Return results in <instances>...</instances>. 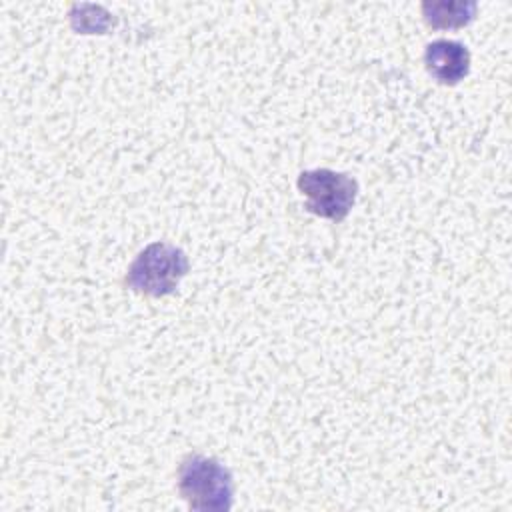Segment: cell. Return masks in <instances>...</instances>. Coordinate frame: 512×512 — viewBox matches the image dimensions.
Here are the masks:
<instances>
[{"label": "cell", "mask_w": 512, "mask_h": 512, "mask_svg": "<svg viewBox=\"0 0 512 512\" xmlns=\"http://www.w3.org/2000/svg\"><path fill=\"white\" fill-rule=\"evenodd\" d=\"M178 494L192 510L226 512L234 502L232 472L212 456L188 454L178 466Z\"/></svg>", "instance_id": "cell-1"}, {"label": "cell", "mask_w": 512, "mask_h": 512, "mask_svg": "<svg viewBox=\"0 0 512 512\" xmlns=\"http://www.w3.org/2000/svg\"><path fill=\"white\" fill-rule=\"evenodd\" d=\"M188 270L190 262L182 248L168 242H152L128 266L124 286L136 294L162 298L176 292Z\"/></svg>", "instance_id": "cell-2"}, {"label": "cell", "mask_w": 512, "mask_h": 512, "mask_svg": "<svg viewBox=\"0 0 512 512\" xmlns=\"http://www.w3.org/2000/svg\"><path fill=\"white\" fill-rule=\"evenodd\" d=\"M296 184L308 198L306 210L334 222H342L348 216L358 194L356 178L330 168L304 170Z\"/></svg>", "instance_id": "cell-3"}, {"label": "cell", "mask_w": 512, "mask_h": 512, "mask_svg": "<svg viewBox=\"0 0 512 512\" xmlns=\"http://www.w3.org/2000/svg\"><path fill=\"white\" fill-rule=\"evenodd\" d=\"M424 66L436 82L454 86L470 72V52L458 40H432L424 50Z\"/></svg>", "instance_id": "cell-4"}, {"label": "cell", "mask_w": 512, "mask_h": 512, "mask_svg": "<svg viewBox=\"0 0 512 512\" xmlns=\"http://www.w3.org/2000/svg\"><path fill=\"white\" fill-rule=\"evenodd\" d=\"M478 4L474 0H432L422 4V16L436 30L462 28L474 20Z\"/></svg>", "instance_id": "cell-5"}, {"label": "cell", "mask_w": 512, "mask_h": 512, "mask_svg": "<svg viewBox=\"0 0 512 512\" xmlns=\"http://www.w3.org/2000/svg\"><path fill=\"white\" fill-rule=\"evenodd\" d=\"M70 26L78 34H106L114 26V16L98 4H74L70 8Z\"/></svg>", "instance_id": "cell-6"}]
</instances>
